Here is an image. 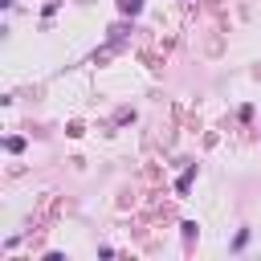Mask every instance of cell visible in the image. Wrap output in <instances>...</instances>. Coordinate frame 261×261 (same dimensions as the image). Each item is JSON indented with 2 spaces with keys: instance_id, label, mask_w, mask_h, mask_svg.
Wrapping results in <instances>:
<instances>
[{
  "instance_id": "obj_2",
  "label": "cell",
  "mask_w": 261,
  "mask_h": 261,
  "mask_svg": "<svg viewBox=\"0 0 261 261\" xmlns=\"http://www.w3.org/2000/svg\"><path fill=\"white\" fill-rule=\"evenodd\" d=\"M5 5H13V0H5Z\"/></svg>"
},
{
  "instance_id": "obj_1",
  "label": "cell",
  "mask_w": 261,
  "mask_h": 261,
  "mask_svg": "<svg viewBox=\"0 0 261 261\" xmlns=\"http://www.w3.org/2000/svg\"><path fill=\"white\" fill-rule=\"evenodd\" d=\"M118 9H122V13H126V17H135V13H139V9H143V0H118Z\"/></svg>"
}]
</instances>
